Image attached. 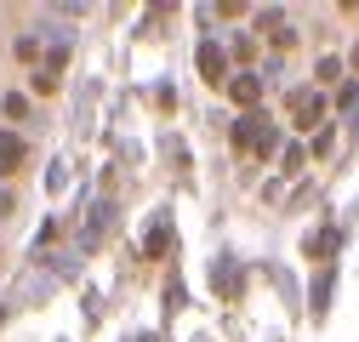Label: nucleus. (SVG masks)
Here are the masks:
<instances>
[{
  "label": "nucleus",
  "instance_id": "9b49d317",
  "mask_svg": "<svg viewBox=\"0 0 359 342\" xmlns=\"http://www.w3.org/2000/svg\"><path fill=\"white\" fill-rule=\"evenodd\" d=\"M353 69H359V46H353Z\"/></svg>",
  "mask_w": 359,
  "mask_h": 342
},
{
  "label": "nucleus",
  "instance_id": "6e6552de",
  "mask_svg": "<svg viewBox=\"0 0 359 342\" xmlns=\"http://www.w3.org/2000/svg\"><path fill=\"white\" fill-rule=\"evenodd\" d=\"M325 303H331V268L313 280V308H325Z\"/></svg>",
  "mask_w": 359,
  "mask_h": 342
},
{
  "label": "nucleus",
  "instance_id": "1a4fd4ad",
  "mask_svg": "<svg viewBox=\"0 0 359 342\" xmlns=\"http://www.w3.org/2000/svg\"><path fill=\"white\" fill-rule=\"evenodd\" d=\"M12 52H18V63H34V57H40V40H18Z\"/></svg>",
  "mask_w": 359,
  "mask_h": 342
},
{
  "label": "nucleus",
  "instance_id": "9d476101",
  "mask_svg": "<svg viewBox=\"0 0 359 342\" xmlns=\"http://www.w3.org/2000/svg\"><path fill=\"white\" fill-rule=\"evenodd\" d=\"M234 57H240V63H251V57H257V40H251V34H240V40H234Z\"/></svg>",
  "mask_w": 359,
  "mask_h": 342
},
{
  "label": "nucleus",
  "instance_id": "20e7f679",
  "mask_svg": "<svg viewBox=\"0 0 359 342\" xmlns=\"http://www.w3.org/2000/svg\"><path fill=\"white\" fill-rule=\"evenodd\" d=\"M200 74H205V80H222V74H229V63H222L217 46H200Z\"/></svg>",
  "mask_w": 359,
  "mask_h": 342
},
{
  "label": "nucleus",
  "instance_id": "39448f33",
  "mask_svg": "<svg viewBox=\"0 0 359 342\" xmlns=\"http://www.w3.org/2000/svg\"><path fill=\"white\" fill-rule=\"evenodd\" d=\"M331 251H337V228H325V234L308 240V256H331Z\"/></svg>",
  "mask_w": 359,
  "mask_h": 342
},
{
  "label": "nucleus",
  "instance_id": "0eeeda50",
  "mask_svg": "<svg viewBox=\"0 0 359 342\" xmlns=\"http://www.w3.org/2000/svg\"><path fill=\"white\" fill-rule=\"evenodd\" d=\"M0 109H6V120H23V114H29V103H23L18 92H6V97H0Z\"/></svg>",
  "mask_w": 359,
  "mask_h": 342
},
{
  "label": "nucleus",
  "instance_id": "7ed1b4c3",
  "mask_svg": "<svg viewBox=\"0 0 359 342\" xmlns=\"http://www.w3.org/2000/svg\"><path fill=\"white\" fill-rule=\"evenodd\" d=\"M23 154H29V149H23V137H18V132H0V171H6V177L23 165Z\"/></svg>",
  "mask_w": 359,
  "mask_h": 342
},
{
  "label": "nucleus",
  "instance_id": "423d86ee",
  "mask_svg": "<svg viewBox=\"0 0 359 342\" xmlns=\"http://www.w3.org/2000/svg\"><path fill=\"white\" fill-rule=\"evenodd\" d=\"M313 74H320V86H337V80H342V57H320Z\"/></svg>",
  "mask_w": 359,
  "mask_h": 342
},
{
  "label": "nucleus",
  "instance_id": "f257e3e1",
  "mask_svg": "<svg viewBox=\"0 0 359 342\" xmlns=\"http://www.w3.org/2000/svg\"><path fill=\"white\" fill-rule=\"evenodd\" d=\"M291 114H297L302 132H313V125H320V114H325V97H320V92H308V97H297V103H291Z\"/></svg>",
  "mask_w": 359,
  "mask_h": 342
},
{
  "label": "nucleus",
  "instance_id": "f03ea898",
  "mask_svg": "<svg viewBox=\"0 0 359 342\" xmlns=\"http://www.w3.org/2000/svg\"><path fill=\"white\" fill-rule=\"evenodd\" d=\"M229 97H234L240 109H257V97H262V80H257V74H234V80H229Z\"/></svg>",
  "mask_w": 359,
  "mask_h": 342
}]
</instances>
